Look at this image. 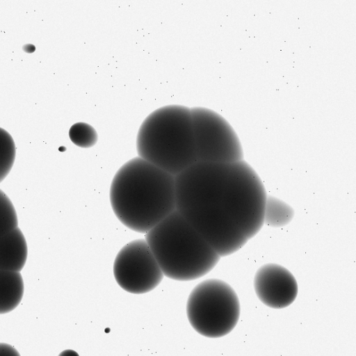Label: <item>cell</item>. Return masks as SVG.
Instances as JSON below:
<instances>
[{"label":"cell","mask_w":356,"mask_h":356,"mask_svg":"<svg viewBox=\"0 0 356 356\" xmlns=\"http://www.w3.org/2000/svg\"><path fill=\"white\" fill-rule=\"evenodd\" d=\"M109 197L117 218L145 234L176 210L175 177L137 156L117 171Z\"/></svg>","instance_id":"7a4b0ae2"},{"label":"cell","mask_w":356,"mask_h":356,"mask_svg":"<svg viewBox=\"0 0 356 356\" xmlns=\"http://www.w3.org/2000/svg\"><path fill=\"white\" fill-rule=\"evenodd\" d=\"M16 156V147L10 134L0 127V183L11 170Z\"/></svg>","instance_id":"7c38bea8"},{"label":"cell","mask_w":356,"mask_h":356,"mask_svg":"<svg viewBox=\"0 0 356 356\" xmlns=\"http://www.w3.org/2000/svg\"><path fill=\"white\" fill-rule=\"evenodd\" d=\"M197 161L232 163L243 160L240 140L230 124L209 108H191Z\"/></svg>","instance_id":"8992f818"},{"label":"cell","mask_w":356,"mask_h":356,"mask_svg":"<svg viewBox=\"0 0 356 356\" xmlns=\"http://www.w3.org/2000/svg\"><path fill=\"white\" fill-rule=\"evenodd\" d=\"M138 157L175 177L197 162L191 108L167 105L146 117L136 138Z\"/></svg>","instance_id":"3957f363"},{"label":"cell","mask_w":356,"mask_h":356,"mask_svg":"<svg viewBox=\"0 0 356 356\" xmlns=\"http://www.w3.org/2000/svg\"><path fill=\"white\" fill-rule=\"evenodd\" d=\"M113 275L125 291L143 294L154 289L162 281L163 273L146 241H131L117 254Z\"/></svg>","instance_id":"52a82bcc"},{"label":"cell","mask_w":356,"mask_h":356,"mask_svg":"<svg viewBox=\"0 0 356 356\" xmlns=\"http://www.w3.org/2000/svg\"><path fill=\"white\" fill-rule=\"evenodd\" d=\"M186 314L193 328L208 338H220L231 332L240 316L238 298L225 282L208 279L191 292Z\"/></svg>","instance_id":"5b68a950"},{"label":"cell","mask_w":356,"mask_h":356,"mask_svg":"<svg viewBox=\"0 0 356 356\" xmlns=\"http://www.w3.org/2000/svg\"><path fill=\"white\" fill-rule=\"evenodd\" d=\"M266 195L244 160L197 161L175 177L176 211L220 257L239 250L261 230Z\"/></svg>","instance_id":"6da1fadb"},{"label":"cell","mask_w":356,"mask_h":356,"mask_svg":"<svg viewBox=\"0 0 356 356\" xmlns=\"http://www.w3.org/2000/svg\"><path fill=\"white\" fill-rule=\"evenodd\" d=\"M17 225L15 209L7 195L0 189V238L17 227Z\"/></svg>","instance_id":"4fadbf2b"},{"label":"cell","mask_w":356,"mask_h":356,"mask_svg":"<svg viewBox=\"0 0 356 356\" xmlns=\"http://www.w3.org/2000/svg\"><path fill=\"white\" fill-rule=\"evenodd\" d=\"M24 290L20 272L0 270V314L10 312L19 305Z\"/></svg>","instance_id":"30bf717a"},{"label":"cell","mask_w":356,"mask_h":356,"mask_svg":"<svg viewBox=\"0 0 356 356\" xmlns=\"http://www.w3.org/2000/svg\"><path fill=\"white\" fill-rule=\"evenodd\" d=\"M145 240L163 275L177 281L203 277L213 270L220 259L176 210L147 232Z\"/></svg>","instance_id":"277c9868"},{"label":"cell","mask_w":356,"mask_h":356,"mask_svg":"<svg viewBox=\"0 0 356 356\" xmlns=\"http://www.w3.org/2000/svg\"><path fill=\"white\" fill-rule=\"evenodd\" d=\"M294 214V210L289 204L273 195H266L264 225L272 227H284L292 220Z\"/></svg>","instance_id":"8fae6325"},{"label":"cell","mask_w":356,"mask_h":356,"mask_svg":"<svg viewBox=\"0 0 356 356\" xmlns=\"http://www.w3.org/2000/svg\"><path fill=\"white\" fill-rule=\"evenodd\" d=\"M0 356H20V355L13 346L0 343Z\"/></svg>","instance_id":"9a60e30c"},{"label":"cell","mask_w":356,"mask_h":356,"mask_svg":"<svg viewBox=\"0 0 356 356\" xmlns=\"http://www.w3.org/2000/svg\"><path fill=\"white\" fill-rule=\"evenodd\" d=\"M58 356H79V354L71 349H67L62 351Z\"/></svg>","instance_id":"2e32d148"},{"label":"cell","mask_w":356,"mask_h":356,"mask_svg":"<svg viewBox=\"0 0 356 356\" xmlns=\"http://www.w3.org/2000/svg\"><path fill=\"white\" fill-rule=\"evenodd\" d=\"M254 288L260 301L273 309L289 306L298 292V283L293 274L277 264H266L257 270Z\"/></svg>","instance_id":"ba28073f"},{"label":"cell","mask_w":356,"mask_h":356,"mask_svg":"<svg viewBox=\"0 0 356 356\" xmlns=\"http://www.w3.org/2000/svg\"><path fill=\"white\" fill-rule=\"evenodd\" d=\"M27 255L26 241L18 227L0 238V270L20 272Z\"/></svg>","instance_id":"9c48e42d"},{"label":"cell","mask_w":356,"mask_h":356,"mask_svg":"<svg viewBox=\"0 0 356 356\" xmlns=\"http://www.w3.org/2000/svg\"><path fill=\"white\" fill-rule=\"evenodd\" d=\"M69 137L74 145L83 148L92 147L98 138L95 129L85 122L74 124L69 130Z\"/></svg>","instance_id":"5bb4252c"}]
</instances>
